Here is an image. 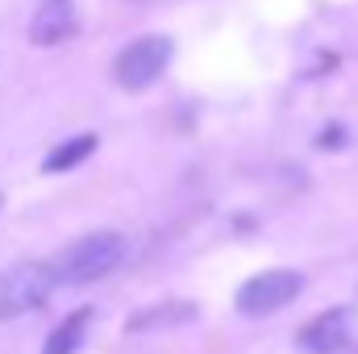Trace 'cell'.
<instances>
[{
	"label": "cell",
	"mask_w": 358,
	"mask_h": 354,
	"mask_svg": "<svg viewBox=\"0 0 358 354\" xmlns=\"http://www.w3.org/2000/svg\"><path fill=\"white\" fill-rule=\"evenodd\" d=\"M300 292H304V275L287 271V267H275V271H263V275H255V279H246L238 288V313L271 317V313L287 309Z\"/></svg>",
	"instance_id": "4"
},
{
	"label": "cell",
	"mask_w": 358,
	"mask_h": 354,
	"mask_svg": "<svg viewBox=\"0 0 358 354\" xmlns=\"http://www.w3.org/2000/svg\"><path fill=\"white\" fill-rule=\"evenodd\" d=\"M92 150H96V138L92 134H80V138H71V142H63V146H55L50 155H46V171H71V167H80L84 159H88Z\"/></svg>",
	"instance_id": "8"
},
{
	"label": "cell",
	"mask_w": 358,
	"mask_h": 354,
	"mask_svg": "<svg viewBox=\"0 0 358 354\" xmlns=\"http://www.w3.org/2000/svg\"><path fill=\"white\" fill-rule=\"evenodd\" d=\"M121 259H125V238L117 229H96L88 238L71 242L67 250H59L50 271H55V283H92L117 271Z\"/></svg>",
	"instance_id": "1"
},
{
	"label": "cell",
	"mask_w": 358,
	"mask_h": 354,
	"mask_svg": "<svg viewBox=\"0 0 358 354\" xmlns=\"http://www.w3.org/2000/svg\"><path fill=\"white\" fill-rule=\"evenodd\" d=\"M167 63H171V38L150 34V38L129 42V46L117 55V63H113V80H117L125 92H142V88H150V84L167 71Z\"/></svg>",
	"instance_id": "3"
},
{
	"label": "cell",
	"mask_w": 358,
	"mask_h": 354,
	"mask_svg": "<svg viewBox=\"0 0 358 354\" xmlns=\"http://www.w3.org/2000/svg\"><path fill=\"white\" fill-rule=\"evenodd\" d=\"M346 342H350V309H325L296 334V346L304 354H334Z\"/></svg>",
	"instance_id": "5"
},
{
	"label": "cell",
	"mask_w": 358,
	"mask_h": 354,
	"mask_svg": "<svg viewBox=\"0 0 358 354\" xmlns=\"http://www.w3.org/2000/svg\"><path fill=\"white\" fill-rule=\"evenodd\" d=\"M55 271L50 263H13L0 271V321L25 317L34 309L46 304V296L55 292Z\"/></svg>",
	"instance_id": "2"
},
{
	"label": "cell",
	"mask_w": 358,
	"mask_h": 354,
	"mask_svg": "<svg viewBox=\"0 0 358 354\" xmlns=\"http://www.w3.org/2000/svg\"><path fill=\"white\" fill-rule=\"evenodd\" d=\"M92 325V309H80V313H71L50 338H46V346H42V354H76L80 351V342H84V334H88Z\"/></svg>",
	"instance_id": "7"
},
{
	"label": "cell",
	"mask_w": 358,
	"mask_h": 354,
	"mask_svg": "<svg viewBox=\"0 0 358 354\" xmlns=\"http://www.w3.org/2000/svg\"><path fill=\"white\" fill-rule=\"evenodd\" d=\"M196 317V309L192 304H167V309H155V313H142V317H134L129 321V330H150V325H183V321H192Z\"/></svg>",
	"instance_id": "9"
},
{
	"label": "cell",
	"mask_w": 358,
	"mask_h": 354,
	"mask_svg": "<svg viewBox=\"0 0 358 354\" xmlns=\"http://www.w3.org/2000/svg\"><path fill=\"white\" fill-rule=\"evenodd\" d=\"M76 0H42L34 21H29V42L34 46H59L76 34Z\"/></svg>",
	"instance_id": "6"
}]
</instances>
